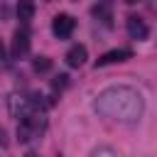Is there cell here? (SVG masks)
Returning a JSON list of instances; mask_svg holds the SVG:
<instances>
[{
  "mask_svg": "<svg viewBox=\"0 0 157 157\" xmlns=\"http://www.w3.org/2000/svg\"><path fill=\"white\" fill-rule=\"evenodd\" d=\"M93 110L101 118L108 120H118V123H137L145 113V98L137 88L132 86H108L103 88L96 101H93Z\"/></svg>",
  "mask_w": 157,
  "mask_h": 157,
  "instance_id": "1",
  "label": "cell"
},
{
  "mask_svg": "<svg viewBox=\"0 0 157 157\" xmlns=\"http://www.w3.org/2000/svg\"><path fill=\"white\" fill-rule=\"evenodd\" d=\"M44 130H47V118H44V113L34 110V113H29L27 118L20 120V125H17V140L27 142L32 137H39Z\"/></svg>",
  "mask_w": 157,
  "mask_h": 157,
  "instance_id": "2",
  "label": "cell"
},
{
  "mask_svg": "<svg viewBox=\"0 0 157 157\" xmlns=\"http://www.w3.org/2000/svg\"><path fill=\"white\" fill-rule=\"evenodd\" d=\"M74 29H76V20H74L71 15H66V12H59V15L52 20V32H54L59 39H69V37L74 34Z\"/></svg>",
  "mask_w": 157,
  "mask_h": 157,
  "instance_id": "3",
  "label": "cell"
},
{
  "mask_svg": "<svg viewBox=\"0 0 157 157\" xmlns=\"http://www.w3.org/2000/svg\"><path fill=\"white\" fill-rule=\"evenodd\" d=\"M27 52H29V32L25 27H20L12 34V59H22V56H27Z\"/></svg>",
  "mask_w": 157,
  "mask_h": 157,
  "instance_id": "4",
  "label": "cell"
},
{
  "mask_svg": "<svg viewBox=\"0 0 157 157\" xmlns=\"http://www.w3.org/2000/svg\"><path fill=\"white\" fill-rule=\"evenodd\" d=\"M125 27H128L130 39H137V42L147 39V34H150V27H147V25H145V20H142V17H137V15H130V17H128V22H125Z\"/></svg>",
  "mask_w": 157,
  "mask_h": 157,
  "instance_id": "5",
  "label": "cell"
},
{
  "mask_svg": "<svg viewBox=\"0 0 157 157\" xmlns=\"http://www.w3.org/2000/svg\"><path fill=\"white\" fill-rule=\"evenodd\" d=\"M128 59H132L130 49H110V52H105L103 56L96 59V69L98 66H108V64H118V61H128Z\"/></svg>",
  "mask_w": 157,
  "mask_h": 157,
  "instance_id": "6",
  "label": "cell"
},
{
  "mask_svg": "<svg viewBox=\"0 0 157 157\" xmlns=\"http://www.w3.org/2000/svg\"><path fill=\"white\" fill-rule=\"evenodd\" d=\"M66 64L71 66V69H78V66H83L86 64V59H88V52H86V47L83 44H74L69 52H66Z\"/></svg>",
  "mask_w": 157,
  "mask_h": 157,
  "instance_id": "7",
  "label": "cell"
},
{
  "mask_svg": "<svg viewBox=\"0 0 157 157\" xmlns=\"http://www.w3.org/2000/svg\"><path fill=\"white\" fill-rule=\"evenodd\" d=\"M93 17H98L105 27H110L113 25V12H110V5H93Z\"/></svg>",
  "mask_w": 157,
  "mask_h": 157,
  "instance_id": "8",
  "label": "cell"
},
{
  "mask_svg": "<svg viewBox=\"0 0 157 157\" xmlns=\"http://www.w3.org/2000/svg\"><path fill=\"white\" fill-rule=\"evenodd\" d=\"M34 17V5L32 2H20L17 5V20L20 22H29Z\"/></svg>",
  "mask_w": 157,
  "mask_h": 157,
  "instance_id": "9",
  "label": "cell"
},
{
  "mask_svg": "<svg viewBox=\"0 0 157 157\" xmlns=\"http://www.w3.org/2000/svg\"><path fill=\"white\" fill-rule=\"evenodd\" d=\"M32 66H34V71H37V74H44V71H49V69H52V59H49V56H37Z\"/></svg>",
  "mask_w": 157,
  "mask_h": 157,
  "instance_id": "10",
  "label": "cell"
},
{
  "mask_svg": "<svg viewBox=\"0 0 157 157\" xmlns=\"http://www.w3.org/2000/svg\"><path fill=\"white\" fill-rule=\"evenodd\" d=\"M91 157H120L113 147H98V150H93V155Z\"/></svg>",
  "mask_w": 157,
  "mask_h": 157,
  "instance_id": "11",
  "label": "cell"
},
{
  "mask_svg": "<svg viewBox=\"0 0 157 157\" xmlns=\"http://www.w3.org/2000/svg\"><path fill=\"white\" fill-rule=\"evenodd\" d=\"M66 83H69V76H66V74H59V76L54 78V83H52V86H54V91H61Z\"/></svg>",
  "mask_w": 157,
  "mask_h": 157,
  "instance_id": "12",
  "label": "cell"
},
{
  "mask_svg": "<svg viewBox=\"0 0 157 157\" xmlns=\"http://www.w3.org/2000/svg\"><path fill=\"white\" fill-rule=\"evenodd\" d=\"M0 61H5V47L0 44Z\"/></svg>",
  "mask_w": 157,
  "mask_h": 157,
  "instance_id": "13",
  "label": "cell"
},
{
  "mask_svg": "<svg viewBox=\"0 0 157 157\" xmlns=\"http://www.w3.org/2000/svg\"><path fill=\"white\" fill-rule=\"evenodd\" d=\"M0 142H2V130H0Z\"/></svg>",
  "mask_w": 157,
  "mask_h": 157,
  "instance_id": "14",
  "label": "cell"
}]
</instances>
